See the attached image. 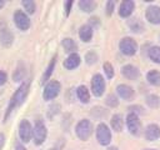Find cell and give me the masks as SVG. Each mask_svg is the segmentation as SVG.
<instances>
[{"instance_id":"1","label":"cell","mask_w":160,"mask_h":150,"mask_svg":"<svg viewBox=\"0 0 160 150\" xmlns=\"http://www.w3.org/2000/svg\"><path fill=\"white\" fill-rule=\"evenodd\" d=\"M29 89H30V81H29V80L25 81V82H22V84L18 88V90L14 92V95H12L11 99H10L9 106H8L6 112H5V116H4V121H6V120L9 119L10 114H11V111H12L14 109H16L18 106H20V105L25 101V99H26V96H28V94H29Z\"/></svg>"},{"instance_id":"2","label":"cell","mask_w":160,"mask_h":150,"mask_svg":"<svg viewBox=\"0 0 160 150\" xmlns=\"http://www.w3.org/2000/svg\"><path fill=\"white\" fill-rule=\"evenodd\" d=\"M75 132H76V136L85 141L90 138V135L92 134V124L90 120L88 119H82L80 120L78 124H76V128H75Z\"/></svg>"},{"instance_id":"3","label":"cell","mask_w":160,"mask_h":150,"mask_svg":"<svg viewBox=\"0 0 160 150\" xmlns=\"http://www.w3.org/2000/svg\"><path fill=\"white\" fill-rule=\"evenodd\" d=\"M46 135H48V130H46V126L44 125L42 120H36L35 121V125L32 128V138H34V142L36 145H41L45 139H46Z\"/></svg>"},{"instance_id":"4","label":"cell","mask_w":160,"mask_h":150,"mask_svg":"<svg viewBox=\"0 0 160 150\" xmlns=\"http://www.w3.org/2000/svg\"><path fill=\"white\" fill-rule=\"evenodd\" d=\"M60 90H61V85H60L59 81H56V80L49 81L45 85V88H44V92H42L44 100H52V99H55L59 95Z\"/></svg>"},{"instance_id":"5","label":"cell","mask_w":160,"mask_h":150,"mask_svg":"<svg viewBox=\"0 0 160 150\" xmlns=\"http://www.w3.org/2000/svg\"><path fill=\"white\" fill-rule=\"evenodd\" d=\"M119 48H120V51L124 55H128V56H132L138 51V44L131 38H124V39H121L120 42H119Z\"/></svg>"},{"instance_id":"6","label":"cell","mask_w":160,"mask_h":150,"mask_svg":"<svg viewBox=\"0 0 160 150\" xmlns=\"http://www.w3.org/2000/svg\"><path fill=\"white\" fill-rule=\"evenodd\" d=\"M96 139L99 141L100 145H109L110 141H111V132H110V129L108 128L106 124L104 122H100L96 128Z\"/></svg>"},{"instance_id":"7","label":"cell","mask_w":160,"mask_h":150,"mask_svg":"<svg viewBox=\"0 0 160 150\" xmlns=\"http://www.w3.org/2000/svg\"><path fill=\"white\" fill-rule=\"evenodd\" d=\"M14 22L16 25V28L21 31H26L30 28V19L29 16L21 11V10H16L14 12Z\"/></svg>"},{"instance_id":"8","label":"cell","mask_w":160,"mask_h":150,"mask_svg":"<svg viewBox=\"0 0 160 150\" xmlns=\"http://www.w3.org/2000/svg\"><path fill=\"white\" fill-rule=\"evenodd\" d=\"M91 91L96 98H99L104 94V91H105V80L100 74H95L92 76V79H91Z\"/></svg>"},{"instance_id":"9","label":"cell","mask_w":160,"mask_h":150,"mask_svg":"<svg viewBox=\"0 0 160 150\" xmlns=\"http://www.w3.org/2000/svg\"><path fill=\"white\" fill-rule=\"evenodd\" d=\"M126 126H128V130L130 131V134H132V135H139L141 132V122L136 114L130 112L126 116Z\"/></svg>"},{"instance_id":"10","label":"cell","mask_w":160,"mask_h":150,"mask_svg":"<svg viewBox=\"0 0 160 150\" xmlns=\"http://www.w3.org/2000/svg\"><path fill=\"white\" fill-rule=\"evenodd\" d=\"M19 136L22 142H29L32 138V128L28 120H21L19 125Z\"/></svg>"},{"instance_id":"11","label":"cell","mask_w":160,"mask_h":150,"mask_svg":"<svg viewBox=\"0 0 160 150\" xmlns=\"http://www.w3.org/2000/svg\"><path fill=\"white\" fill-rule=\"evenodd\" d=\"M145 18L151 24L155 25L160 24V6H155V5L149 6L145 11Z\"/></svg>"},{"instance_id":"12","label":"cell","mask_w":160,"mask_h":150,"mask_svg":"<svg viewBox=\"0 0 160 150\" xmlns=\"http://www.w3.org/2000/svg\"><path fill=\"white\" fill-rule=\"evenodd\" d=\"M121 75L129 80H136L140 75V71L134 65H124L121 68Z\"/></svg>"},{"instance_id":"13","label":"cell","mask_w":160,"mask_h":150,"mask_svg":"<svg viewBox=\"0 0 160 150\" xmlns=\"http://www.w3.org/2000/svg\"><path fill=\"white\" fill-rule=\"evenodd\" d=\"M116 92H118V95H119L121 99H124V100H126V101H129V100H131V99L134 98V90H132V88L129 86V85H126V84H120V85H118Z\"/></svg>"},{"instance_id":"14","label":"cell","mask_w":160,"mask_h":150,"mask_svg":"<svg viewBox=\"0 0 160 150\" xmlns=\"http://www.w3.org/2000/svg\"><path fill=\"white\" fill-rule=\"evenodd\" d=\"M134 8H135V2L132 0H124L119 8V15L121 18H128L132 14Z\"/></svg>"},{"instance_id":"15","label":"cell","mask_w":160,"mask_h":150,"mask_svg":"<svg viewBox=\"0 0 160 150\" xmlns=\"http://www.w3.org/2000/svg\"><path fill=\"white\" fill-rule=\"evenodd\" d=\"M14 41V35L10 31V29L4 28L0 30V42L4 48H10Z\"/></svg>"},{"instance_id":"16","label":"cell","mask_w":160,"mask_h":150,"mask_svg":"<svg viewBox=\"0 0 160 150\" xmlns=\"http://www.w3.org/2000/svg\"><path fill=\"white\" fill-rule=\"evenodd\" d=\"M160 138V128L156 124H150L145 129V139L148 141H154Z\"/></svg>"},{"instance_id":"17","label":"cell","mask_w":160,"mask_h":150,"mask_svg":"<svg viewBox=\"0 0 160 150\" xmlns=\"http://www.w3.org/2000/svg\"><path fill=\"white\" fill-rule=\"evenodd\" d=\"M80 61H81L80 55L76 54V52H72V54H70V55L65 59L64 66H65L66 69H69V70H72V69H75V68H78V66L80 65Z\"/></svg>"},{"instance_id":"18","label":"cell","mask_w":160,"mask_h":150,"mask_svg":"<svg viewBox=\"0 0 160 150\" xmlns=\"http://www.w3.org/2000/svg\"><path fill=\"white\" fill-rule=\"evenodd\" d=\"M76 95H78V99L82 104H88L90 101V92H89V90H88V88L85 85H80L76 89Z\"/></svg>"},{"instance_id":"19","label":"cell","mask_w":160,"mask_h":150,"mask_svg":"<svg viewBox=\"0 0 160 150\" xmlns=\"http://www.w3.org/2000/svg\"><path fill=\"white\" fill-rule=\"evenodd\" d=\"M79 36L82 41L85 42H89L92 38V28L90 25H82L79 30Z\"/></svg>"},{"instance_id":"20","label":"cell","mask_w":160,"mask_h":150,"mask_svg":"<svg viewBox=\"0 0 160 150\" xmlns=\"http://www.w3.org/2000/svg\"><path fill=\"white\" fill-rule=\"evenodd\" d=\"M110 124H111L112 130H115L116 132H120V131L122 130V128H124V120H122V116H121L120 114H115V115L111 118Z\"/></svg>"},{"instance_id":"21","label":"cell","mask_w":160,"mask_h":150,"mask_svg":"<svg viewBox=\"0 0 160 150\" xmlns=\"http://www.w3.org/2000/svg\"><path fill=\"white\" fill-rule=\"evenodd\" d=\"M61 45H62L64 50H65L66 52H70V54L75 52V51H76V49H78V45H76V42H75L72 39H70V38H65V39L62 40Z\"/></svg>"},{"instance_id":"22","label":"cell","mask_w":160,"mask_h":150,"mask_svg":"<svg viewBox=\"0 0 160 150\" xmlns=\"http://www.w3.org/2000/svg\"><path fill=\"white\" fill-rule=\"evenodd\" d=\"M55 62H56V55L51 59V61L49 62V65H48L45 72L42 74V76H41V84H45V82L49 80V78H50V75L52 74V70H54V68H55Z\"/></svg>"},{"instance_id":"23","label":"cell","mask_w":160,"mask_h":150,"mask_svg":"<svg viewBox=\"0 0 160 150\" xmlns=\"http://www.w3.org/2000/svg\"><path fill=\"white\" fill-rule=\"evenodd\" d=\"M148 81L154 86H160V72L158 70H151L146 74Z\"/></svg>"},{"instance_id":"24","label":"cell","mask_w":160,"mask_h":150,"mask_svg":"<svg viewBox=\"0 0 160 150\" xmlns=\"http://www.w3.org/2000/svg\"><path fill=\"white\" fill-rule=\"evenodd\" d=\"M95 6H96V4L91 0H80L79 1V8L85 12H91L95 9Z\"/></svg>"},{"instance_id":"25","label":"cell","mask_w":160,"mask_h":150,"mask_svg":"<svg viewBox=\"0 0 160 150\" xmlns=\"http://www.w3.org/2000/svg\"><path fill=\"white\" fill-rule=\"evenodd\" d=\"M149 58L151 59V61L160 64V46H152L149 50Z\"/></svg>"},{"instance_id":"26","label":"cell","mask_w":160,"mask_h":150,"mask_svg":"<svg viewBox=\"0 0 160 150\" xmlns=\"http://www.w3.org/2000/svg\"><path fill=\"white\" fill-rule=\"evenodd\" d=\"M146 104L150 108H159L160 106V98L156 95H148L146 96Z\"/></svg>"},{"instance_id":"27","label":"cell","mask_w":160,"mask_h":150,"mask_svg":"<svg viewBox=\"0 0 160 150\" xmlns=\"http://www.w3.org/2000/svg\"><path fill=\"white\" fill-rule=\"evenodd\" d=\"M21 5L24 6V9L26 10L28 14H34L35 12V2L32 0H22Z\"/></svg>"},{"instance_id":"28","label":"cell","mask_w":160,"mask_h":150,"mask_svg":"<svg viewBox=\"0 0 160 150\" xmlns=\"http://www.w3.org/2000/svg\"><path fill=\"white\" fill-rule=\"evenodd\" d=\"M105 102H106V105H109L110 108H116V106L119 105V100H118V98H116L115 95H112V94L108 95Z\"/></svg>"},{"instance_id":"29","label":"cell","mask_w":160,"mask_h":150,"mask_svg":"<svg viewBox=\"0 0 160 150\" xmlns=\"http://www.w3.org/2000/svg\"><path fill=\"white\" fill-rule=\"evenodd\" d=\"M130 28H131V30L132 31H135V32H140L142 29H144V26L140 24V21L138 20V19H132V21H130Z\"/></svg>"},{"instance_id":"30","label":"cell","mask_w":160,"mask_h":150,"mask_svg":"<svg viewBox=\"0 0 160 150\" xmlns=\"http://www.w3.org/2000/svg\"><path fill=\"white\" fill-rule=\"evenodd\" d=\"M85 60H86V62H88L89 65L95 64V62L98 61V55H96V52H95V51H89V52L85 55Z\"/></svg>"},{"instance_id":"31","label":"cell","mask_w":160,"mask_h":150,"mask_svg":"<svg viewBox=\"0 0 160 150\" xmlns=\"http://www.w3.org/2000/svg\"><path fill=\"white\" fill-rule=\"evenodd\" d=\"M102 68H104V72H105L106 78L108 79H111L114 76V68H112V65L110 62H105Z\"/></svg>"},{"instance_id":"32","label":"cell","mask_w":160,"mask_h":150,"mask_svg":"<svg viewBox=\"0 0 160 150\" xmlns=\"http://www.w3.org/2000/svg\"><path fill=\"white\" fill-rule=\"evenodd\" d=\"M114 5H115V2L112 0H110V1L106 2V15L108 16H111V14L114 11Z\"/></svg>"},{"instance_id":"33","label":"cell","mask_w":160,"mask_h":150,"mask_svg":"<svg viewBox=\"0 0 160 150\" xmlns=\"http://www.w3.org/2000/svg\"><path fill=\"white\" fill-rule=\"evenodd\" d=\"M22 78H24V70L18 69V70L14 72V81H21Z\"/></svg>"},{"instance_id":"34","label":"cell","mask_w":160,"mask_h":150,"mask_svg":"<svg viewBox=\"0 0 160 150\" xmlns=\"http://www.w3.org/2000/svg\"><path fill=\"white\" fill-rule=\"evenodd\" d=\"M6 80H8L6 72H5V71H2V70H0V86H1V85H4V84L6 82Z\"/></svg>"},{"instance_id":"35","label":"cell","mask_w":160,"mask_h":150,"mask_svg":"<svg viewBox=\"0 0 160 150\" xmlns=\"http://www.w3.org/2000/svg\"><path fill=\"white\" fill-rule=\"evenodd\" d=\"M71 5H72V0H69V1L65 2V15H66V16L70 14V8H71Z\"/></svg>"},{"instance_id":"36","label":"cell","mask_w":160,"mask_h":150,"mask_svg":"<svg viewBox=\"0 0 160 150\" xmlns=\"http://www.w3.org/2000/svg\"><path fill=\"white\" fill-rule=\"evenodd\" d=\"M4 144H5V136H4V134H2V132H0V150L2 149Z\"/></svg>"},{"instance_id":"37","label":"cell","mask_w":160,"mask_h":150,"mask_svg":"<svg viewBox=\"0 0 160 150\" xmlns=\"http://www.w3.org/2000/svg\"><path fill=\"white\" fill-rule=\"evenodd\" d=\"M15 150H26V149H25V146H24V145H21V144H16Z\"/></svg>"},{"instance_id":"38","label":"cell","mask_w":160,"mask_h":150,"mask_svg":"<svg viewBox=\"0 0 160 150\" xmlns=\"http://www.w3.org/2000/svg\"><path fill=\"white\" fill-rule=\"evenodd\" d=\"M4 5H5V1H2V0H0V9H1V8L4 6Z\"/></svg>"},{"instance_id":"39","label":"cell","mask_w":160,"mask_h":150,"mask_svg":"<svg viewBox=\"0 0 160 150\" xmlns=\"http://www.w3.org/2000/svg\"><path fill=\"white\" fill-rule=\"evenodd\" d=\"M108 150H118L116 148H110V149H108Z\"/></svg>"},{"instance_id":"40","label":"cell","mask_w":160,"mask_h":150,"mask_svg":"<svg viewBox=\"0 0 160 150\" xmlns=\"http://www.w3.org/2000/svg\"><path fill=\"white\" fill-rule=\"evenodd\" d=\"M146 150H151V149H146Z\"/></svg>"}]
</instances>
